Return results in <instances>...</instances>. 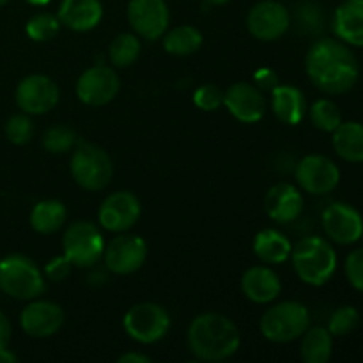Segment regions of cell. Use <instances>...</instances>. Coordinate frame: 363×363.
I'll list each match as a JSON object with an SVG mask.
<instances>
[{
    "label": "cell",
    "mask_w": 363,
    "mask_h": 363,
    "mask_svg": "<svg viewBox=\"0 0 363 363\" xmlns=\"http://www.w3.org/2000/svg\"><path fill=\"white\" fill-rule=\"evenodd\" d=\"M140 218V201L131 191L110 194L99 206L98 220L110 233H124Z\"/></svg>",
    "instance_id": "obj_16"
},
{
    "label": "cell",
    "mask_w": 363,
    "mask_h": 363,
    "mask_svg": "<svg viewBox=\"0 0 363 363\" xmlns=\"http://www.w3.org/2000/svg\"><path fill=\"white\" fill-rule=\"evenodd\" d=\"M163 46L170 55H191V53L199 52V48L202 46V34L195 27L181 25V27L167 32L165 38H163Z\"/></svg>",
    "instance_id": "obj_28"
},
{
    "label": "cell",
    "mask_w": 363,
    "mask_h": 363,
    "mask_svg": "<svg viewBox=\"0 0 363 363\" xmlns=\"http://www.w3.org/2000/svg\"><path fill=\"white\" fill-rule=\"evenodd\" d=\"M71 266L73 264H71L69 259H67L66 255H62V257H55L46 264V275H48V279L55 280V282H60V280L67 279V275L71 273Z\"/></svg>",
    "instance_id": "obj_38"
},
{
    "label": "cell",
    "mask_w": 363,
    "mask_h": 363,
    "mask_svg": "<svg viewBox=\"0 0 363 363\" xmlns=\"http://www.w3.org/2000/svg\"><path fill=\"white\" fill-rule=\"evenodd\" d=\"M20 325L27 335L46 339L62 328L64 311L52 301H32L21 311Z\"/></svg>",
    "instance_id": "obj_17"
},
{
    "label": "cell",
    "mask_w": 363,
    "mask_h": 363,
    "mask_svg": "<svg viewBox=\"0 0 363 363\" xmlns=\"http://www.w3.org/2000/svg\"><path fill=\"white\" fill-rule=\"evenodd\" d=\"M333 32L346 45L363 46V0H346L333 14Z\"/></svg>",
    "instance_id": "obj_22"
},
{
    "label": "cell",
    "mask_w": 363,
    "mask_h": 363,
    "mask_svg": "<svg viewBox=\"0 0 363 363\" xmlns=\"http://www.w3.org/2000/svg\"><path fill=\"white\" fill-rule=\"evenodd\" d=\"M60 21L59 18L53 16V14L41 13L35 14L28 20L27 23V34L32 41H50V39L55 38L59 34Z\"/></svg>",
    "instance_id": "obj_32"
},
{
    "label": "cell",
    "mask_w": 363,
    "mask_h": 363,
    "mask_svg": "<svg viewBox=\"0 0 363 363\" xmlns=\"http://www.w3.org/2000/svg\"><path fill=\"white\" fill-rule=\"evenodd\" d=\"M169 18L165 0H130L128 4V20L131 28L149 41L165 35Z\"/></svg>",
    "instance_id": "obj_10"
},
{
    "label": "cell",
    "mask_w": 363,
    "mask_h": 363,
    "mask_svg": "<svg viewBox=\"0 0 363 363\" xmlns=\"http://www.w3.org/2000/svg\"><path fill=\"white\" fill-rule=\"evenodd\" d=\"M113 167L110 156L91 142H82L71 156V176L78 186L89 191H99L112 181Z\"/></svg>",
    "instance_id": "obj_4"
},
{
    "label": "cell",
    "mask_w": 363,
    "mask_h": 363,
    "mask_svg": "<svg viewBox=\"0 0 363 363\" xmlns=\"http://www.w3.org/2000/svg\"><path fill=\"white\" fill-rule=\"evenodd\" d=\"M332 333L328 328H307L303 333V340H301V358L305 363H326L332 357Z\"/></svg>",
    "instance_id": "obj_27"
},
{
    "label": "cell",
    "mask_w": 363,
    "mask_h": 363,
    "mask_svg": "<svg viewBox=\"0 0 363 363\" xmlns=\"http://www.w3.org/2000/svg\"><path fill=\"white\" fill-rule=\"evenodd\" d=\"M311 323L305 305L298 301H282L262 314L261 333L272 342H291L303 335Z\"/></svg>",
    "instance_id": "obj_5"
},
{
    "label": "cell",
    "mask_w": 363,
    "mask_h": 363,
    "mask_svg": "<svg viewBox=\"0 0 363 363\" xmlns=\"http://www.w3.org/2000/svg\"><path fill=\"white\" fill-rule=\"evenodd\" d=\"M294 272L308 286H325L337 269V254L332 245L319 236L298 241L291 252Z\"/></svg>",
    "instance_id": "obj_3"
},
{
    "label": "cell",
    "mask_w": 363,
    "mask_h": 363,
    "mask_svg": "<svg viewBox=\"0 0 363 363\" xmlns=\"http://www.w3.org/2000/svg\"><path fill=\"white\" fill-rule=\"evenodd\" d=\"M9 2V0H0V6H4V4H7Z\"/></svg>",
    "instance_id": "obj_44"
},
{
    "label": "cell",
    "mask_w": 363,
    "mask_h": 363,
    "mask_svg": "<svg viewBox=\"0 0 363 363\" xmlns=\"http://www.w3.org/2000/svg\"><path fill=\"white\" fill-rule=\"evenodd\" d=\"M140 55V41L135 34H119L108 48V59L116 67H128Z\"/></svg>",
    "instance_id": "obj_29"
},
{
    "label": "cell",
    "mask_w": 363,
    "mask_h": 363,
    "mask_svg": "<svg viewBox=\"0 0 363 363\" xmlns=\"http://www.w3.org/2000/svg\"><path fill=\"white\" fill-rule=\"evenodd\" d=\"M121 89L119 77L113 69L96 64L89 67L77 82V94L89 106H103L112 101Z\"/></svg>",
    "instance_id": "obj_12"
},
{
    "label": "cell",
    "mask_w": 363,
    "mask_h": 363,
    "mask_svg": "<svg viewBox=\"0 0 363 363\" xmlns=\"http://www.w3.org/2000/svg\"><path fill=\"white\" fill-rule=\"evenodd\" d=\"M264 208L269 218L279 223L294 222L303 211V195L289 183H279L266 194Z\"/></svg>",
    "instance_id": "obj_19"
},
{
    "label": "cell",
    "mask_w": 363,
    "mask_h": 363,
    "mask_svg": "<svg viewBox=\"0 0 363 363\" xmlns=\"http://www.w3.org/2000/svg\"><path fill=\"white\" fill-rule=\"evenodd\" d=\"M66 206L59 201H43L34 206L30 213V223L35 233L53 234L66 223Z\"/></svg>",
    "instance_id": "obj_26"
},
{
    "label": "cell",
    "mask_w": 363,
    "mask_h": 363,
    "mask_svg": "<svg viewBox=\"0 0 363 363\" xmlns=\"http://www.w3.org/2000/svg\"><path fill=\"white\" fill-rule=\"evenodd\" d=\"M241 289L245 296L254 303H269L279 298L282 284L273 269L266 266H254L245 272L241 279Z\"/></svg>",
    "instance_id": "obj_20"
},
{
    "label": "cell",
    "mask_w": 363,
    "mask_h": 363,
    "mask_svg": "<svg viewBox=\"0 0 363 363\" xmlns=\"http://www.w3.org/2000/svg\"><path fill=\"white\" fill-rule=\"evenodd\" d=\"M64 255L78 268H91L105 252V241L98 227L91 222H74L62 238Z\"/></svg>",
    "instance_id": "obj_7"
},
{
    "label": "cell",
    "mask_w": 363,
    "mask_h": 363,
    "mask_svg": "<svg viewBox=\"0 0 363 363\" xmlns=\"http://www.w3.org/2000/svg\"><path fill=\"white\" fill-rule=\"evenodd\" d=\"M206 2H209V4H225L227 0H206Z\"/></svg>",
    "instance_id": "obj_43"
},
{
    "label": "cell",
    "mask_w": 363,
    "mask_h": 363,
    "mask_svg": "<svg viewBox=\"0 0 363 363\" xmlns=\"http://www.w3.org/2000/svg\"><path fill=\"white\" fill-rule=\"evenodd\" d=\"M103 7L99 0H62L59 7L60 25L77 32H85L94 28L101 21Z\"/></svg>",
    "instance_id": "obj_21"
},
{
    "label": "cell",
    "mask_w": 363,
    "mask_h": 363,
    "mask_svg": "<svg viewBox=\"0 0 363 363\" xmlns=\"http://www.w3.org/2000/svg\"><path fill=\"white\" fill-rule=\"evenodd\" d=\"M296 181L312 195L330 194L340 181V170L330 158L321 155L305 156L296 165Z\"/></svg>",
    "instance_id": "obj_11"
},
{
    "label": "cell",
    "mask_w": 363,
    "mask_h": 363,
    "mask_svg": "<svg viewBox=\"0 0 363 363\" xmlns=\"http://www.w3.org/2000/svg\"><path fill=\"white\" fill-rule=\"evenodd\" d=\"M74 144H77V133L71 128L62 126V124L48 128L45 137H43V145H45L46 151L53 152V155L69 151Z\"/></svg>",
    "instance_id": "obj_33"
},
{
    "label": "cell",
    "mask_w": 363,
    "mask_h": 363,
    "mask_svg": "<svg viewBox=\"0 0 363 363\" xmlns=\"http://www.w3.org/2000/svg\"><path fill=\"white\" fill-rule=\"evenodd\" d=\"M240 332L225 315L202 314L188 328V347L199 360H227L240 350Z\"/></svg>",
    "instance_id": "obj_2"
},
{
    "label": "cell",
    "mask_w": 363,
    "mask_h": 363,
    "mask_svg": "<svg viewBox=\"0 0 363 363\" xmlns=\"http://www.w3.org/2000/svg\"><path fill=\"white\" fill-rule=\"evenodd\" d=\"M254 85L261 92H269L272 94L277 87L280 85L279 74L272 69V67H261L254 73Z\"/></svg>",
    "instance_id": "obj_37"
},
{
    "label": "cell",
    "mask_w": 363,
    "mask_h": 363,
    "mask_svg": "<svg viewBox=\"0 0 363 363\" xmlns=\"http://www.w3.org/2000/svg\"><path fill=\"white\" fill-rule=\"evenodd\" d=\"M344 269H346V277L351 286L363 293V248L353 250L347 255Z\"/></svg>",
    "instance_id": "obj_36"
},
{
    "label": "cell",
    "mask_w": 363,
    "mask_h": 363,
    "mask_svg": "<svg viewBox=\"0 0 363 363\" xmlns=\"http://www.w3.org/2000/svg\"><path fill=\"white\" fill-rule=\"evenodd\" d=\"M323 229L335 243L353 245L363 236V218L353 206L333 202L323 213Z\"/></svg>",
    "instance_id": "obj_15"
},
{
    "label": "cell",
    "mask_w": 363,
    "mask_h": 363,
    "mask_svg": "<svg viewBox=\"0 0 363 363\" xmlns=\"http://www.w3.org/2000/svg\"><path fill=\"white\" fill-rule=\"evenodd\" d=\"M103 257H105L106 268L112 273L130 275L140 269L147 259V243L135 234L117 236L106 245Z\"/></svg>",
    "instance_id": "obj_9"
},
{
    "label": "cell",
    "mask_w": 363,
    "mask_h": 363,
    "mask_svg": "<svg viewBox=\"0 0 363 363\" xmlns=\"http://www.w3.org/2000/svg\"><path fill=\"white\" fill-rule=\"evenodd\" d=\"M223 98H225V92L222 89L216 87V85L206 84L195 91L194 103L204 112H213V110H218L223 105Z\"/></svg>",
    "instance_id": "obj_35"
},
{
    "label": "cell",
    "mask_w": 363,
    "mask_h": 363,
    "mask_svg": "<svg viewBox=\"0 0 363 363\" xmlns=\"http://www.w3.org/2000/svg\"><path fill=\"white\" fill-rule=\"evenodd\" d=\"M32 135H34V124H32L30 117L13 116L6 123V137L9 138L13 144H27L32 138Z\"/></svg>",
    "instance_id": "obj_34"
},
{
    "label": "cell",
    "mask_w": 363,
    "mask_h": 363,
    "mask_svg": "<svg viewBox=\"0 0 363 363\" xmlns=\"http://www.w3.org/2000/svg\"><path fill=\"white\" fill-rule=\"evenodd\" d=\"M170 328V318L158 303L133 305L124 315V330L133 340L142 344L158 342Z\"/></svg>",
    "instance_id": "obj_8"
},
{
    "label": "cell",
    "mask_w": 363,
    "mask_h": 363,
    "mask_svg": "<svg viewBox=\"0 0 363 363\" xmlns=\"http://www.w3.org/2000/svg\"><path fill=\"white\" fill-rule=\"evenodd\" d=\"M358 325H360V312L354 307L344 305L330 315L328 332L332 333V337H344L354 332Z\"/></svg>",
    "instance_id": "obj_31"
},
{
    "label": "cell",
    "mask_w": 363,
    "mask_h": 363,
    "mask_svg": "<svg viewBox=\"0 0 363 363\" xmlns=\"http://www.w3.org/2000/svg\"><path fill=\"white\" fill-rule=\"evenodd\" d=\"M16 105L25 113H46L59 101V87L52 78L45 74H30L23 78L16 87Z\"/></svg>",
    "instance_id": "obj_14"
},
{
    "label": "cell",
    "mask_w": 363,
    "mask_h": 363,
    "mask_svg": "<svg viewBox=\"0 0 363 363\" xmlns=\"http://www.w3.org/2000/svg\"><path fill=\"white\" fill-rule=\"evenodd\" d=\"M13 362H16V357H14L7 347L0 351V363H13Z\"/></svg>",
    "instance_id": "obj_41"
},
{
    "label": "cell",
    "mask_w": 363,
    "mask_h": 363,
    "mask_svg": "<svg viewBox=\"0 0 363 363\" xmlns=\"http://www.w3.org/2000/svg\"><path fill=\"white\" fill-rule=\"evenodd\" d=\"M119 363H149V358L140 353H126L119 358Z\"/></svg>",
    "instance_id": "obj_40"
},
{
    "label": "cell",
    "mask_w": 363,
    "mask_h": 363,
    "mask_svg": "<svg viewBox=\"0 0 363 363\" xmlns=\"http://www.w3.org/2000/svg\"><path fill=\"white\" fill-rule=\"evenodd\" d=\"M293 245L275 229H264L255 236L254 254L266 264H280L291 257Z\"/></svg>",
    "instance_id": "obj_25"
},
{
    "label": "cell",
    "mask_w": 363,
    "mask_h": 363,
    "mask_svg": "<svg viewBox=\"0 0 363 363\" xmlns=\"http://www.w3.org/2000/svg\"><path fill=\"white\" fill-rule=\"evenodd\" d=\"M27 2L34 4V6H45V4H48L50 0H27Z\"/></svg>",
    "instance_id": "obj_42"
},
{
    "label": "cell",
    "mask_w": 363,
    "mask_h": 363,
    "mask_svg": "<svg viewBox=\"0 0 363 363\" xmlns=\"http://www.w3.org/2000/svg\"><path fill=\"white\" fill-rule=\"evenodd\" d=\"M307 112L308 116H311L312 124L321 131L333 133V131L339 128V124L342 123L340 108L337 106V103L332 101V99H318Z\"/></svg>",
    "instance_id": "obj_30"
},
{
    "label": "cell",
    "mask_w": 363,
    "mask_h": 363,
    "mask_svg": "<svg viewBox=\"0 0 363 363\" xmlns=\"http://www.w3.org/2000/svg\"><path fill=\"white\" fill-rule=\"evenodd\" d=\"M223 105L241 123H257L266 113L264 94L254 84L240 82L225 92Z\"/></svg>",
    "instance_id": "obj_18"
},
{
    "label": "cell",
    "mask_w": 363,
    "mask_h": 363,
    "mask_svg": "<svg viewBox=\"0 0 363 363\" xmlns=\"http://www.w3.org/2000/svg\"><path fill=\"white\" fill-rule=\"evenodd\" d=\"M9 340H11V325L7 321L6 315L0 312V351L6 350L9 346Z\"/></svg>",
    "instance_id": "obj_39"
},
{
    "label": "cell",
    "mask_w": 363,
    "mask_h": 363,
    "mask_svg": "<svg viewBox=\"0 0 363 363\" xmlns=\"http://www.w3.org/2000/svg\"><path fill=\"white\" fill-rule=\"evenodd\" d=\"M0 289L16 300H34L45 291V279L34 261L9 255L0 261Z\"/></svg>",
    "instance_id": "obj_6"
},
{
    "label": "cell",
    "mask_w": 363,
    "mask_h": 363,
    "mask_svg": "<svg viewBox=\"0 0 363 363\" xmlns=\"http://www.w3.org/2000/svg\"><path fill=\"white\" fill-rule=\"evenodd\" d=\"M272 108L282 123L296 126L307 116V99L300 89L293 85H279L272 92Z\"/></svg>",
    "instance_id": "obj_23"
},
{
    "label": "cell",
    "mask_w": 363,
    "mask_h": 363,
    "mask_svg": "<svg viewBox=\"0 0 363 363\" xmlns=\"http://www.w3.org/2000/svg\"><path fill=\"white\" fill-rule=\"evenodd\" d=\"M333 149L342 160L350 163L363 162V124L357 121L340 123L333 131Z\"/></svg>",
    "instance_id": "obj_24"
},
{
    "label": "cell",
    "mask_w": 363,
    "mask_h": 363,
    "mask_svg": "<svg viewBox=\"0 0 363 363\" xmlns=\"http://www.w3.org/2000/svg\"><path fill=\"white\" fill-rule=\"evenodd\" d=\"M307 74L326 94H346L360 78V64L340 39L323 38L307 53Z\"/></svg>",
    "instance_id": "obj_1"
},
{
    "label": "cell",
    "mask_w": 363,
    "mask_h": 363,
    "mask_svg": "<svg viewBox=\"0 0 363 363\" xmlns=\"http://www.w3.org/2000/svg\"><path fill=\"white\" fill-rule=\"evenodd\" d=\"M291 25V14L282 4L264 0L255 4L247 16V27L259 41H275L282 38Z\"/></svg>",
    "instance_id": "obj_13"
}]
</instances>
